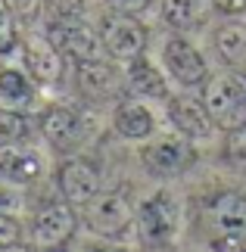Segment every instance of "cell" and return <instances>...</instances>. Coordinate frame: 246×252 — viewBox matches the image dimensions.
I'll use <instances>...</instances> for the list:
<instances>
[{"label":"cell","mask_w":246,"mask_h":252,"mask_svg":"<svg viewBox=\"0 0 246 252\" xmlns=\"http://www.w3.org/2000/svg\"><path fill=\"white\" fill-rule=\"evenodd\" d=\"M200 234L212 252H246V196L221 190L200 209Z\"/></svg>","instance_id":"1"},{"label":"cell","mask_w":246,"mask_h":252,"mask_svg":"<svg viewBox=\"0 0 246 252\" xmlns=\"http://www.w3.org/2000/svg\"><path fill=\"white\" fill-rule=\"evenodd\" d=\"M203 103L209 109L215 128L240 131L246 128V75L243 72H221L203 84Z\"/></svg>","instance_id":"2"},{"label":"cell","mask_w":246,"mask_h":252,"mask_svg":"<svg viewBox=\"0 0 246 252\" xmlns=\"http://www.w3.org/2000/svg\"><path fill=\"white\" fill-rule=\"evenodd\" d=\"M81 218L97 237L119 240L137 221V209H134V199L128 193V187H115V190L97 193L87 206H81Z\"/></svg>","instance_id":"3"},{"label":"cell","mask_w":246,"mask_h":252,"mask_svg":"<svg viewBox=\"0 0 246 252\" xmlns=\"http://www.w3.org/2000/svg\"><path fill=\"white\" fill-rule=\"evenodd\" d=\"M178 224H181L178 199L165 190L153 193L150 199L137 206V234L146 246H169L178 237Z\"/></svg>","instance_id":"4"},{"label":"cell","mask_w":246,"mask_h":252,"mask_svg":"<svg viewBox=\"0 0 246 252\" xmlns=\"http://www.w3.org/2000/svg\"><path fill=\"white\" fill-rule=\"evenodd\" d=\"M47 37L66 60L84 63V60H100L103 53V37L94 32L84 19H50L47 22Z\"/></svg>","instance_id":"5"},{"label":"cell","mask_w":246,"mask_h":252,"mask_svg":"<svg viewBox=\"0 0 246 252\" xmlns=\"http://www.w3.org/2000/svg\"><path fill=\"white\" fill-rule=\"evenodd\" d=\"M128 78L106 60H84L75 63V87L87 103H112L122 100Z\"/></svg>","instance_id":"6"},{"label":"cell","mask_w":246,"mask_h":252,"mask_svg":"<svg viewBox=\"0 0 246 252\" xmlns=\"http://www.w3.org/2000/svg\"><path fill=\"white\" fill-rule=\"evenodd\" d=\"M141 162L156 178H175V174H184L196 162V147L184 134L181 137H159L141 147Z\"/></svg>","instance_id":"7"},{"label":"cell","mask_w":246,"mask_h":252,"mask_svg":"<svg viewBox=\"0 0 246 252\" xmlns=\"http://www.w3.org/2000/svg\"><path fill=\"white\" fill-rule=\"evenodd\" d=\"M100 37H103V50L122 63H131L146 50V28L128 13H112L109 9V16H103L100 22Z\"/></svg>","instance_id":"8"},{"label":"cell","mask_w":246,"mask_h":252,"mask_svg":"<svg viewBox=\"0 0 246 252\" xmlns=\"http://www.w3.org/2000/svg\"><path fill=\"white\" fill-rule=\"evenodd\" d=\"M41 131L56 153H72L87 140V119L66 103H53L41 112Z\"/></svg>","instance_id":"9"},{"label":"cell","mask_w":246,"mask_h":252,"mask_svg":"<svg viewBox=\"0 0 246 252\" xmlns=\"http://www.w3.org/2000/svg\"><path fill=\"white\" fill-rule=\"evenodd\" d=\"M162 63L169 75L184 87H196L209 81V65H206L203 53L196 50L190 41H184L181 34H172L162 47Z\"/></svg>","instance_id":"10"},{"label":"cell","mask_w":246,"mask_h":252,"mask_svg":"<svg viewBox=\"0 0 246 252\" xmlns=\"http://www.w3.org/2000/svg\"><path fill=\"white\" fill-rule=\"evenodd\" d=\"M75 206L72 202H53L44 206L32 221V237L41 243L44 249H63L75 234Z\"/></svg>","instance_id":"11"},{"label":"cell","mask_w":246,"mask_h":252,"mask_svg":"<svg viewBox=\"0 0 246 252\" xmlns=\"http://www.w3.org/2000/svg\"><path fill=\"white\" fill-rule=\"evenodd\" d=\"M56 184H60V193L66 196V202H72V206H87V202L100 193V171H97L94 162L75 156V159H66L60 165Z\"/></svg>","instance_id":"12"},{"label":"cell","mask_w":246,"mask_h":252,"mask_svg":"<svg viewBox=\"0 0 246 252\" xmlns=\"http://www.w3.org/2000/svg\"><path fill=\"white\" fill-rule=\"evenodd\" d=\"M169 122L175 131L190 140H206L215 128L203 96H190V94H178L175 100H169Z\"/></svg>","instance_id":"13"},{"label":"cell","mask_w":246,"mask_h":252,"mask_svg":"<svg viewBox=\"0 0 246 252\" xmlns=\"http://www.w3.org/2000/svg\"><path fill=\"white\" fill-rule=\"evenodd\" d=\"M22 60H25V69L28 75L37 81V84H56L63 78V60L66 56L53 47L50 37H41V34H32L22 41Z\"/></svg>","instance_id":"14"},{"label":"cell","mask_w":246,"mask_h":252,"mask_svg":"<svg viewBox=\"0 0 246 252\" xmlns=\"http://www.w3.org/2000/svg\"><path fill=\"white\" fill-rule=\"evenodd\" d=\"M41 174V156L28 147H16V143H3L0 147V181H16L28 184Z\"/></svg>","instance_id":"15"},{"label":"cell","mask_w":246,"mask_h":252,"mask_svg":"<svg viewBox=\"0 0 246 252\" xmlns=\"http://www.w3.org/2000/svg\"><path fill=\"white\" fill-rule=\"evenodd\" d=\"M125 78H128L131 94H137V96H150V100H165L169 96V84H165L162 72L146 56H137V60L128 63Z\"/></svg>","instance_id":"16"},{"label":"cell","mask_w":246,"mask_h":252,"mask_svg":"<svg viewBox=\"0 0 246 252\" xmlns=\"http://www.w3.org/2000/svg\"><path fill=\"white\" fill-rule=\"evenodd\" d=\"M112 125H115V131H119L122 137L143 140V137H150L156 119H153V112L146 109L143 103H137V100H119L115 115H112Z\"/></svg>","instance_id":"17"},{"label":"cell","mask_w":246,"mask_h":252,"mask_svg":"<svg viewBox=\"0 0 246 252\" xmlns=\"http://www.w3.org/2000/svg\"><path fill=\"white\" fill-rule=\"evenodd\" d=\"M215 50L228 65H234V72H246V25L228 22L221 28H215L212 34Z\"/></svg>","instance_id":"18"},{"label":"cell","mask_w":246,"mask_h":252,"mask_svg":"<svg viewBox=\"0 0 246 252\" xmlns=\"http://www.w3.org/2000/svg\"><path fill=\"white\" fill-rule=\"evenodd\" d=\"M212 0H162V19L172 32H190L206 19Z\"/></svg>","instance_id":"19"},{"label":"cell","mask_w":246,"mask_h":252,"mask_svg":"<svg viewBox=\"0 0 246 252\" xmlns=\"http://www.w3.org/2000/svg\"><path fill=\"white\" fill-rule=\"evenodd\" d=\"M32 81L16 69H0V100L6 103H28L32 100Z\"/></svg>","instance_id":"20"},{"label":"cell","mask_w":246,"mask_h":252,"mask_svg":"<svg viewBox=\"0 0 246 252\" xmlns=\"http://www.w3.org/2000/svg\"><path fill=\"white\" fill-rule=\"evenodd\" d=\"M28 131H32V128H28V119L22 112L0 106V140H3V143L22 140V137H28Z\"/></svg>","instance_id":"21"},{"label":"cell","mask_w":246,"mask_h":252,"mask_svg":"<svg viewBox=\"0 0 246 252\" xmlns=\"http://www.w3.org/2000/svg\"><path fill=\"white\" fill-rule=\"evenodd\" d=\"M44 9L50 13V19H84L87 13L84 0H47Z\"/></svg>","instance_id":"22"},{"label":"cell","mask_w":246,"mask_h":252,"mask_svg":"<svg viewBox=\"0 0 246 252\" xmlns=\"http://www.w3.org/2000/svg\"><path fill=\"white\" fill-rule=\"evenodd\" d=\"M224 156H228L231 165H237V168L246 171V128L228 134V147H224Z\"/></svg>","instance_id":"23"},{"label":"cell","mask_w":246,"mask_h":252,"mask_svg":"<svg viewBox=\"0 0 246 252\" xmlns=\"http://www.w3.org/2000/svg\"><path fill=\"white\" fill-rule=\"evenodd\" d=\"M19 44V32H16V16L9 9H0V56H6L13 47Z\"/></svg>","instance_id":"24"},{"label":"cell","mask_w":246,"mask_h":252,"mask_svg":"<svg viewBox=\"0 0 246 252\" xmlns=\"http://www.w3.org/2000/svg\"><path fill=\"white\" fill-rule=\"evenodd\" d=\"M6 9L13 13L16 19H22V22H32L35 16H41L44 9V0H3Z\"/></svg>","instance_id":"25"},{"label":"cell","mask_w":246,"mask_h":252,"mask_svg":"<svg viewBox=\"0 0 246 252\" xmlns=\"http://www.w3.org/2000/svg\"><path fill=\"white\" fill-rule=\"evenodd\" d=\"M16 240H22V224H19V218L0 209V243H16Z\"/></svg>","instance_id":"26"},{"label":"cell","mask_w":246,"mask_h":252,"mask_svg":"<svg viewBox=\"0 0 246 252\" xmlns=\"http://www.w3.org/2000/svg\"><path fill=\"white\" fill-rule=\"evenodd\" d=\"M112 13H128V16H137L150 6V0H103Z\"/></svg>","instance_id":"27"},{"label":"cell","mask_w":246,"mask_h":252,"mask_svg":"<svg viewBox=\"0 0 246 252\" xmlns=\"http://www.w3.org/2000/svg\"><path fill=\"white\" fill-rule=\"evenodd\" d=\"M212 6L224 16H240L246 13V0H212Z\"/></svg>","instance_id":"28"},{"label":"cell","mask_w":246,"mask_h":252,"mask_svg":"<svg viewBox=\"0 0 246 252\" xmlns=\"http://www.w3.org/2000/svg\"><path fill=\"white\" fill-rule=\"evenodd\" d=\"M13 206H16V196H13V193H9V190L3 187V184H0V209L6 212V209H13Z\"/></svg>","instance_id":"29"},{"label":"cell","mask_w":246,"mask_h":252,"mask_svg":"<svg viewBox=\"0 0 246 252\" xmlns=\"http://www.w3.org/2000/svg\"><path fill=\"white\" fill-rule=\"evenodd\" d=\"M0 252H35L32 246H25V243H19V240H16V243H0Z\"/></svg>","instance_id":"30"},{"label":"cell","mask_w":246,"mask_h":252,"mask_svg":"<svg viewBox=\"0 0 246 252\" xmlns=\"http://www.w3.org/2000/svg\"><path fill=\"white\" fill-rule=\"evenodd\" d=\"M94 252H128V249H122V246H100V249H94Z\"/></svg>","instance_id":"31"},{"label":"cell","mask_w":246,"mask_h":252,"mask_svg":"<svg viewBox=\"0 0 246 252\" xmlns=\"http://www.w3.org/2000/svg\"><path fill=\"white\" fill-rule=\"evenodd\" d=\"M44 252H66V249H44Z\"/></svg>","instance_id":"32"}]
</instances>
